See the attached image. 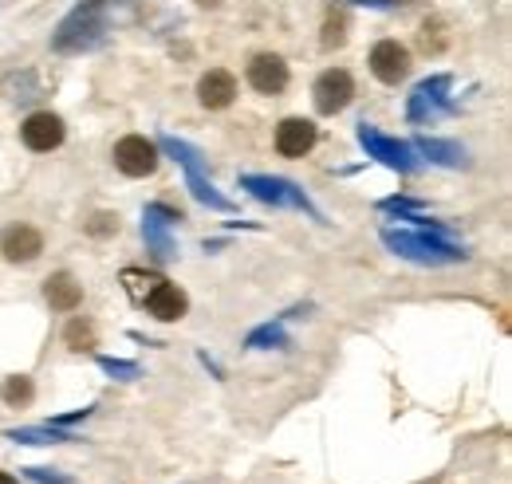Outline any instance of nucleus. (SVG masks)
Here are the masks:
<instances>
[{"instance_id": "0eeeda50", "label": "nucleus", "mask_w": 512, "mask_h": 484, "mask_svg": "<svg viewBox=\"0 0 512 484\" xmlns=\"http://www.w3.org/2000/svg\"><path fill=\"white\" fill-rule=\"evenodd\" d=\"M453 79L449 75H430L414 87L410 103H406V119L410 122H434L453 111Z\"/></svg>"}, {"instance_id": "dca6fc26", "label": "nucleus", "mask_w": 512, "mask_h": 484, "mask_svg": "<svg viewBox=\"0 0 512 484\" xmlns=\"http://www.w3.org/2000/svg\"><path fill=\"white\" fill-rule=\"evenodd\" d=\"M316 138H320V130L312 119H284L276 126V154L280 158H304V154H312Z\"/></svg>"}, {"instance_id": "6e6552de", "label": "nucleus", "mask_w": 512, "mask_h": 484, "mask_svg": "<svg viewBox=\"0 0 512 484\" xmlns=\"http://www.w3.org/2000/svg\"><path fill=\"white\" fill-rule=\"evenodd\" d=\"M111 158H115V170L119 174H127V178H150L158 170V162H162V150H158V142H150L142 134H127V138L115 142Z\"/></svg>"}, {"instance_id": "20e7f679", "label": "nucleus", "mask_w": 512, "mask_h": 484, "mask_svg": "<svg viewBox=\"0 0 512 484\" xmlns=\"http://www.w3.org/2000/svg\"><path fill=\"white\" fill-rule=\"evenodd\" d=\"M241 189H249L256 201L264 205H276V209H300V213H312L316 221H323V213L312 205V197L288 178H276V174H245Z\"/></svg>"}, {"instance_id": "bb28decb", "label": "nucleus", "mask_w": 512, "mask_h": 484, "mask_svg": "<svg viewBox=\"0 0 512 484\" xmlns=\"http://www.w3.org/2000/svg\"><path fill=\"white\" fill-rule=\"evenodd\" d=\"M87 233H91V237H107V233H119V217H115V213H95V217L87 221Z\"/></svg>"}, {"instance_id": "5701e85b", "label": "nucleus", "mask_w": 512, "mask_h": 484, "mask_svg": "<svg viewBox=\"0 0 512 484\" xmlns=\"http://www.w3.org/2000/svg\"><path fill=\"white\" fill-rule=\"evenodd\" d=\"M64 343L71 347V351H91V347H95V327H91L83 315H75V319L67 323Z\"/></svg>"}, {"instance_id": "b1692460", "label": "nucleus", "mask_w": 512, "mask_h": 484, "mask_svg": "<svg viewBox=\"0 0 512 484\" xmlns=\"http://www.w3.org/2000/svg\"><path fill=\"white\" fill-rule=\"evenodd\" d=\"M343 40H347V16L331 12L323 24V48H343Z\"/></svg>"}, {"instance_id": "4be33fe9", "label": "nucleus", "mask_w": 512, "mask_h": 484, "mask_svg": "<svg viewBox=\"0 0 512 484\" xmlns=\"http://www.w3.org/2000/svg\"><path fill=\"white\" fill-rule=\"evenodd\" d=\"M0 398L8 402V406H28L32 398H36V386H32V378L28 374H12V378H4L0 382Z\"/></svg>"}, {"instance_id": "7c9ffc66", "label": "nucleus", "mask_w": 512, "mask_h": 484, "mask_svg": "<svg viewBox=\"0 0 512 484\" xmlns=\"http://www.w3.org/2000/svg\"><path fill=\"white\" fill-rule=\"evenodd\" d=\"M0 484H20V481H16L12 473H4V469H0Z\"/></svg>"}, {"instance_id": "f8f14e48", "label": "nucleus", "mask_w": 512, "mask_h": 484, "mask_svg": "<svg viewBox=\"0 0 512 484\" xmlns=\"http://www.w3.org/2000/svg\"><path fill=\"white\" fill-rule=\"evenodd\" d=\"M142 307H146L158 323H178V319L190 311V296H186L178 284L158 280V284H150V292L142 296Z\"/></svg>"}, {"instance_id": "9b49d317", "label": "nucleus", "mask_w": 512, "mask_h": 484, "mask_svg": "<svg viewBox=\"0 0 512 484\" xmlns=\"http://www.w3.org/2000/svg\"><path fill=\"white\" fill-rule=\"evenodd\" d=\"M249 87H253L256 95H284V87H288V79H292V71H288V63L280 60L276 52H260L249 60Z\"/></svg>"}, {"instance_id": "423d86ee", "label": "nucleus", "mask_w": 512, "mask_h": 484, "mask_svg": "<svg viewBox=\"0 0 512 484\" xmlns=\"http://www.w3.org/2000/svg\"><path fill=\"white\" fill-rule=\"evenodd\" d=\"M174 221H182V213L170 209V205H162V201H154V205L142 209V241H146V252H150L158 264H166V260L178 256Z\"/></svg>"}, {"instance_id": "2eb2a0df", "label": "nucleus", "mask_w": 512, "mask_h": 484, "mask_svg": "<svg viewBox=\"0 0 512 484\" xmlns=\"http://www.w3.org/2000/svg\"><path fill=\"white\" fill-rule=\"evenodd\" d=\"M233 99H237V79H233V71L209 67V71L197 79V103H201L205 111H225V107H233Z\"/></svg>"}, {"instance_id": "1a4fd4ad", "label": "nucleus", "mask_w": 512, "mask_h": 484, "mask_svg": "<svg viewBox=\"0 0 512 484\" xmlns=\"http://www.w3.org/2000/svg\"><path fill=\"white\" fill-rule=\"evenodd\" d=\"M351 99H355V79H351V71H343V67H327L320 79H316V87H312V103H316L320 115H339V111H347Z\"/></svg>"}, {"instance_id": "a878e982", "label": "nucleus", "mask_w": 512, "mask_h": 484, "mask_svg": "<svg viewBox=\"0 0 512 484\" xmlns=\"http://www.w3.org/2000/svg\"><path fill=\"white\" fill-rule=\"evenodd\" d=\"M379 209L398 213V217H414V213H422V201H414V197H386V201H379Z\"/></svg>"}, {"instance_id": "f03ea898", "label": "nucleus", "mask_w": 512, "mask_h": 484, "mask_svg": "<svg viewBox=\"0 0 512 484\" xmlns=\"http://www.w3.org/2000/svg\"><path fill=\"white\" fill-rule=\"evenodd\" d=\"M383 244L410 260V264H422V268H442V264H461L469 252L457 248L453 241L438 237V233H422V229H383Z\"/></svg>"}, {"instance_id": "4468645a", "label": "nucleus", "mask_w": 512, "mask_h": 484, "mask_svg": "<svg viewBox=\"0 0 512 484\" xmlns=\"http://www.w3.org/2000/svg\"><path fill=\"white\" fill-rule=\"evenodd\" d=\"M0 252L8 264H32L44 252V237L32 225H8V229H0Z\"/></svg>"}, {"instance_id": "c756f323", "label": "nucleus", "mask_w": 512, "mask_h": 484, "mask_svg": "<svg viewBox=\"0 0 512 484\" xmlns=\"http://www.w3.org/2000/svg\"><path fill=\"white\" fill-rule=\"evenodd\" d=\"M355 4H367V8H390V0H355Z\"/></svg>"}, {"instance_id": "9d476101", "label": "nucleus", "mask_w": 512, "mask_h": 484, "mask_svg": "<svg viewBox=\"0 0 512 484\" xmlns=\"http://www.w3.org/2000/svg\"><path fill=\"white\" fill-rule=\"evenodd\" d=\"M67 138V126L60 115H52V111H36V115H28V119L20 122V142L32 150V154H52V150H60Z\"/></svg>"}, {"instance_id": "393cba45", "label": "nucleus", "mask_w": 512, "mask_h": 484, "mask_svg": "<svg viewBox=\"0 0 512 484\" xmlns=\"http://www.w3.org/2000/svg\"><path fill=\"white\" fill-rule=\"evenodd\" d=\"M99 366H103L111 378H123V382H134V378L142 374V366H138V363H127V359H111V355H99Z\"/></svg>"}, {"instance_id": "cd10ccee", "label": "nucleus", "mask_w": 512, "mask_h": 484, "mask_svg": "<svg viewBox=\"0 0 512 484\" xmlns=\"http://www.w3.org/2000/svg\"><path fill=\"white\" fill-rule=\"evenodd\" d=\"M24 477L36 484H75L71 477H64L60 469H40V465H36V469H24Z\"/></svg>"}, {"instance_id": "c85d7f7f", "label": "nucleus", "mask_w": 512, "mask_h": 484, "mask_svg": "<svg viewBox=\"0 0 512 484\" xmlns=\"http://www.w3.org/2000/svg\"><path fill=\"white\" fill-rule=\"evenodd\" d=\"M91 410H95V406H83V410H71V414H56V418H52V425L67 429V425H75V422H83V418H91Z\"/></svg>"}, {"instance_id": "aec40b11", "label": "nucleus", "mask_w": 512, "mask_h": 484, "mask_svg": "<svg viewBox=\"0 0 512 484\" xmlns=\"http://www.w3.org/2000/svg\"><path fill=\"white\" fill-rule=\"evenodd\" d=\"M245 347L249 351H272V347H288V331H284V319H272V323H260L245 335Z\"/></svg>"}, {"instance_id": "f257e3e1", "label": "nucleus", "mask_w": 512, "mask_h": 484, "mask_svg": "<svg viewBox=\"0 0 512 484\" xmlns=\"http://www.w3.org/2000/svg\"><path fill=\"white\" fill-rule=\"evenodd\" d=\"M111 8H115V0H79L60 20V28L52 32V52H60V56L95 52L111 32Z\"/></svg>"}, {"instance_id": "412c9836", "label": "nucleus", "mask_w": 512, "mask_h": 484, "mask_svg": "<svg viewBox=\"0 0 512 484\" xmlns=\"http://www.w3.org/2000/svg\"><path fill=\"white\" fill-rule=\"evenodd\" d=\"M0 95H8L12 103H32L40 99V83H36V71H24V75H8L0 83Z\"/></svg>"}, {"instance_id": "a211bd4d", "label": "nucleus", "mask_w": 512, "mask_h": 484, "mask_svg": "<svg viewBox=\"0 0 512 484\" xmlns=\"http://www.w3.org/2000/svg\"><path fill=\"white\" fill-rule=\"evenodd\" d=\"M44 300L52 311H75L79 303H83V284L71 276V272H56V276H48L44 280Z\"/></svg>"}, {"instance_id": "ddd939ff", "label": "nucleus", "mask_w": 512, "mask_h": 484, "mask_svg": "<svg viewBox=\"0 0 512 484\" xmlns=\"http://www.w3.org/2000/svg\"><path fill=\"white\" fill-rule=\"evenodd\" d=\"M371 75L386 87H398L410 75V52L398 40H379L371 48Z\"/></svg>"}, {"instance_id": "f3484780", "label": "nucleus", "mask_w": 512, "mask_h": 484, "mask_svg": "<svg viewBox=\"0 0 512 484\" xmlns=\"http://www.w3.org/2000/svg\"><path fill=\"white\" fill-rule=\"evenodd\" d=\"M414 146V154L418 158H426V162H434V166H446V170H461V166H469V150L461 146V142H449V138H414L410 142Z\"/></svg>"}, {"instance_id": "7ed1b4c3", "label": "nucleus", "mask_w": 512, "mask_h": 484, "mask_svg": "<svg viewBox=\"0 0 512 484\" xmlns=\"http://www.w3.org/2000/svg\"><path fill=\"white\" fill-rule=\"evenodd\" d=\"M158 150H166V154L186 170V185H190L193 201H201L205 209H217V213H229V209H233V201L209 182L205 162H201V154L193 150L190 142H182V138H174V134H162V138H158Z\"/></svg>"}, {"instance_id": "39448f33", "label": "nucleus", "mask_w": 512, "mask_h": 484, "mask_svg": "<svg viewBox=\"0 0 512 484\" xmlns=\"http://www.w3.org/2000/svg\"><path fill=\"white\" fill-rule=\"evenodd\" d=\"M359 146L367 150V158L383 162V166L398 170V174H418V170H422V158L414 154V146H410V142L390 138V134H383V130H379V126H371V122H363V126H359Z\"/></svg>"}, {"instance_id": "6ab92c4d", "label": "nucleus", "mask_w": 512, "mask_h": 484, "mask_svg": "<svg viewBox=\"0 0 512 484\" xmlns=\"http://www.w3.org/2000/svg\"><path fill=\"white\" fill-rule=\"evenodd\" d=\"M4 437H8V441H16V445H67V441H79L71 429H60V425H52V422L4 429Z\"/></svg>"}]
</instances>
